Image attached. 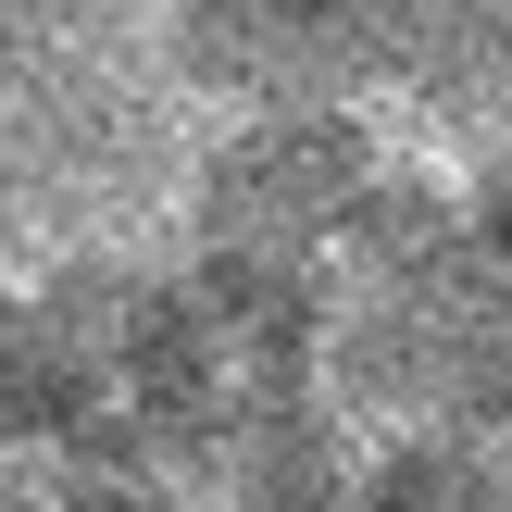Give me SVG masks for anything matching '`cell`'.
Listing matches in <instances>:
<instances>
[{
	"label": "cell",
	"instance_id": "277c9868",
	"mask_svg": "<svg viewBox=\"0 0 512 512\" xmlns=\"http://www.w3.org/2000/svg\"><path fill=\"white\" fill-rule=\"evenodd\" d=\"M350 512H512V450H488V438H400L375 475H350Z\"/></svg>",
	"mask_w": 512,
	"mask_h": 512
},
{
	"label": "cell",
	"instance_id": "5b68a950",
	"mask_svg": "<svg viewBox=\"0 0 512 512\" xmlns=\"http://www.w3.org/2000/svg\"><path fill=\"white\" fill-rule=\"evenodd\" d=\"M450 238H463V263L512 275V125L450 163Z\"/></svg>",
	"mask_w": 512,
	"mask_h": 512
},
{
	"label": "cell",
	"instance_id": "7a4b0ae2",
	"mask_svg": "<svg viewBox=\"0 0 512 512\" xmlns=\"http://www.w3.org/2000/svg\"><path fill=\"white\" fill-rule=\"evenodd\" d=\"M375 175V125L363 113H225L188 163V225L225 263H313L363 225Z\"/></svg>",
	"mask_w": 512,
	"mask_h": 512
},
{
	"label": "cell",
	"instance_id": "3957f363",
	"mask_svg": "<svg viewBox=\"0 0 512 512\" xmlns=\"http://www.w3.org/2000/svg\"><path fill=\"white\" fill-rule=\"evenodd\" d=\"M388 100H413V125L450 150V163H463L475 138H500L512 125V0H438L425 38L400 50Z\"/></svg>",
	"mask_w": 512,
	"mask_h": 512
},
{
	"label": "cell",
	"instance_id": "8992f818",
	"mask_svg": "<svg viewBox=\"0 0 512 512\" xmlns=\"http://www.w3.org/2000/svg\"><path fill=\"white\" fill-rule=\"evenodd\" d=\"M0 300H13V288H0Z\"/></svg>",
	"mask_w": 512,
	"mask_h": 512
},
{
	"label": "cell",
	"instance_id": "6da1fadb",
	"mask_svg": "<svg viewBox=\"0 0 512 512\" xmlns=\"http://www.w3.org/2000/svg\"><path fill=\"white\" fill-rule=\"evenodd\" d=\"M438 0H163V63L213 113H363Z\"/></svg>",
	"mask_w": 512,
	"mask_h": 512
}]
</instances>
